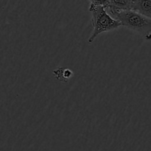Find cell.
<instances>
[{
  "label": "cell",
  "instance_id": "cell-2",
  "mask_svg": "<svg viewBox=\"0 0 151 151\" xmlns=\"http://www.w3.org/2000/svg\"><path fill=\"white\" fill-rule=\"evenodd\" d=\"M115 20L121 22L122 25L144 37H151V19L133 10H122L117 14Z\"/></svg>",
  "mask_w": 151,
  "mask_h": 151
},
{
  "label": "cell",
  "instance_id": "cell-6",
  "mask_svg": "<svg viewBox=\"0 0 151 151\" xmlns=\"http://www.w3.org/2000/svg\"><path fill=\"white\" fill-rule=\"evenodd\" d=\"M109 1H110V0H91L90 1V4H92L95 7L103 6V7H106L109 4Z\"/></svg>",
  "mask_w": 151,
  "mask_h": 151
},
{
  "label": "cell",
  "instance_id": "cell-4",
  "mask_svg": "<svg viewBox=\"0 0 151 151\" xmlns=\"http://www.w3.org/2000/svg\"><path fill=\"white\" fill-rule=\"evenodd\" d=\"M53 75L55 77V78L61 82L67 83L69 79L73 76V72L72 70L69 69H65L63 67L58 68L55 71H53Z\"/></svg>",
  "mask_w": 151,
  "mask_h": 151
},
{
  "label": "cell",
  "instance_id": "cell-5",
  "mask_svg": "<svg viewBox=\"0 0 151 151\" xmlns=\"http://www.w3.org/2000/svg\"><path fill=\"white\" fill-rule=\"evenodd\" d=\"M109 5L119 10H132L133 1L131 0H110Z\"/></svg>",
  "mask_w": 151,
  "mask_h": 151
},
{
  "label": "cell",
  "instance_id": "cell-3",
  "mask_svg": "<svg viewBox=\"0 0 151 151\" xmlns=\"http://www.w3.org/2000/svg\"><path fill=\"white\" fill-rule=\"evenodd\" d=\"M132 10L151 19V0L133 1Z\"/></svg>",
  "mask_w": 151,
  "mask_h": 151
},
{
  "label": "cell",
  "instance_id": "cell-1",
  "mask_svg": "<svg viewBox=\"0 0 151 151\" xmlns=\"http://www.w3.org/2000/svg\"><path fill=\"white\" fill-rule=\"evenodd\" d=\"M88 10L92 15L91 22L93 26V31L88 39V44H91L96 37L100 34L114 30L122 26L121 22L115 20L109 16L106 11V7L103 6L95 7L92 4H90Z\"/></svg>",
  "mask_w": 151,
  "mask_h": 151
}]
</instances>
